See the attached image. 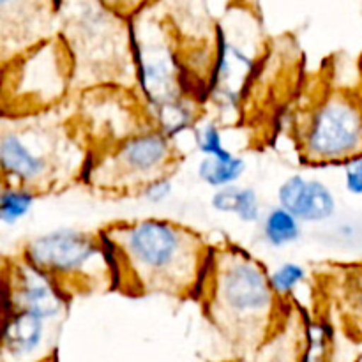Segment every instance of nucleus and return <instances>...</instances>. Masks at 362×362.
I'll use <instances>...</instances> for the list:
<instances>
[{
  "mask_svg": "<svg viewBox=\"0 0 362 362\" xmlns=\"http://www.w3.org/2000/svg\"><path fill=\"white\" fill-rule=\"evenodd\" d=\"M170 193H172V180L166 179V177H158L152 182H147L144 189L145 200L151 202V204H161L168 198Z\"/></svg>",
  "mask_w": 362,
  "mask_h": 362,
  "instance_id": "f3484780",
  "label": "nucleus"
},
{
  "mask_svg": "<svg viewBox=\"0 0 362 362\" xmlns=\"http://www.w3.org/2000/svg\"><path fill=\"white\" fill-rule=\"evenodd\" d=\"M264 239L272 247H285L300 237V221L283 207H274L265 214L262 225Z\"/></svg>",
  "mask_w": 362,
  "mask_h": 362,
  "instance_id": "9b49d317",
  "label": "nucleus"
},
{
  "mask_svg": "<svg viewBox=\"0 0 362 362\" xmlns=\"http://www.w3.org/2000/svg\"><path fill=\"white\" fill-rule=\"evenodd\" d=\"M170 159L168 138L161 131H148L129 138L120 145L115 154V163L120 173L127 177H152ZM158 179V177H152Z\"/></svg>",
  "mask_w": 362,
  "mask_h": 362,
  "instance_id": "423d86ee",
  "label": "nucleus"
},
{
  "mask_svg": "<svg viewBox=\"0 0 362 362\" xmlns=\"http://www.w3.org/2000/svg\"><path fill=\"white\" fill-rule=\"evenodd\" d=\"M304 151L310 159L339 161L357 159L362 152V110L349 98L327 99L313 113Z\"/></svg>",
  "mask_w": 362,
  "mask_h": 362,
  "instance_id": "20e7f679",
  "label": "nucleus"
},
{
  "mask_svg": "<svg viewBox=\"0 0 362 362\" xmlns=\"http://www.w3.org/2000/svg\"><path fill=\"white\" fill-rule=\"evenodd\" d=\"M0 159L6 175L20 184H35L48 172V161L35 152L16 133H4L0 141Z\"/></svg>",
  "mask_w": 362,
  "mask_h": 362,
  "instance_id": "6e6552de",
  "label": "nucleus"
},
{
  "mask_svg": "<svg viewBox=\"0 0 362 362\" xmlns=\"http://www.w3.org/2000/svg\"><path fill=\"white\" fill-rule=\"evenodd\" d=\"M211 205L214 211L237 216L244 223H257L262 218L258 194L251 187H239L233 184L218 189L212 197Z\"/></svg>",
  "mask_w": 362,
  "mask_h": 362,
  "instance_id": "9d476101",
  "label": "nucleus"
},
{
  "mask_svg": "<svg viewBox=\"0 0 362 362\" xmlns=\"http://www.w3.org/2000/svg\"><path fill=\"white\" fill-rule=\"evenodd\" d=\"M304 278H306V271L303 265L286 262L269 274V283L274 296L285 297L290 296L297 288V285L304 281Z\"/></svg>",
  "mask_w": 362,
  "mask_h": 362,
  "instance_id": "4468645a",
  "label": "nucleus"
},
{
  "mask_svg": "<svg viewBox=\"0 0 362 362\" xmlns=\"http://www.w3.org/2000/svg\"><path fill=\"white\" fill-rule=\"evenodd\" d=\"M216 272L211 278L212 318L228 334L253 345L260 338L274 306V292L269 274L246 253L221 257L214 262Z\"/></svg>",
  "mask_w": 362,
  "mask_h": 362,
  "instance_id": "f03ea898",
  "label": "nucleus"
},
{
  "mask_svg": "<svg viewBox=\"0 0 362 362\" xmlns=\"http://www.w3.org/2000/svg\"><path fill=\"white\" fill-rule=\"evenodd\" d=\"M197 147L205 158H216V159H232L235 156L230 151H226L225 145L221 141V133L214 124H207L197 131Z\"/></svg>",
  "mask_w": 362,
  "mask_h": 362,
  "instance_id": "2eb2a0df",
  "label": "nucleus"
},
{
  "mask_svg": "<svg viewBox=\"0 0 362 362\" xmlns=\"http://www.w3.org/2000/svg\"><path fill=\"white\" fill-rule=\"evenodd\" d=\"M35 197L27 187H4L0 198V219L6 225H16L30 212Z\"/></svg>",
  "mask_w": 362,
  "mask_h": 362,
  "instance_id": "ddd939ff",
  "label": "nucleus"
},
{
  "mask_svg": "<svg viewBox=\"0 0 362 362\" xmlns=\"http://www.w3.org/2000/svg\"><path fill=\"white\" fill-rule=\"evenodd\" d=\"M246 172V161L243 158L232 159H216L204 158L198 165V177L207 186L223 189V187L233 186V182L240 179Z\"/></svg>",
  "mask_w": 362,
  "mask_h": 362,
  "instance_id": "f8f14e48",
  "label": "nucleus"
},
{
  "mask_svg": "<svg viewBox=\"0 0 362 362\" xmlns=\"http://www.w3.org/2000/svg\"><path fill=\"white\" fill-rule=\"evenodd\" d=\"M112 246L144 288L180 293L200 281V237L163 219H144L112 230Z\"/></svg>",
  "mask_w": 362,
  "mask_h": 362,
  "instance_id": "f257e3e1",
  "label": "nucleus"
},
{
  "mask_svg": "<svg viewBox=\"0 0 362 362\" xmlns=\"http://www.w3.org/2000/svg\"><path fill=\"white\" fill-rule=\"evenodd\" d=\"M13 311H25L45 322L57 318L64 311V296L57 290V283L28 264L13 292Z\"/></svg>",
  "mask_w": 362,
  "mask_h": 362,
  "instance_id": "0eeeda50",
  "label": "nucleus"
},
{
  "mask_svg": "<svg viewBox=\"0 0 362 362\" xmlns=\"http://www.w3.org/2000/svg\"><path fill=\"white\" fill-rule=\"evenodd\" d=\"M278 204L299 221L317 223L332 218L336 200L332 191L317 179L292 175L279 186Z\"/></svg>",
  "mask_w": 362,
  "mask_h": 362,
  "instance_id": "39448f33",
  "label": "nucleus"
},
{
  "mask_svg": "<svg viewBox=\"0 0 362 362\" xmlns=\"http://www.w3.org/2000/svg\"><path fill=\"white\" fill-rule=\"evenodd\" d=\"M258 362H304L299 357V346L293 343L290 346L272 345L269 346V352L264 354Z\"/></svg>",
  "mask_w": 362,
  "mask_h": 362,
  "instance_id": "dca6fc26",
  "label": "nucleus"
},
{
  "mask_svg": "<svg viewBox=\"0 0 362 362\" xmlns=\"http://www.w3.org/2000/svg\"><path fill=\"white\" fill-rule=\"evenodd\" d=\"M345 186L352 194L362 197V159H352L345 168Z\"/></svg>",
  "mask_w": 362,
  "mask_h": 362,
  "instance_id": "a211bd4d",
  "label": "nucleus"
},
{
  "mask_svg": "<svg viewBox=\"0 0 362 362\" xmlns=\"http://www.w3.org/2000/svg\"><path fill=\"white\" fill-rule=\"evenodd\" d=\"M45 339V320L25 311H11L4 331V357L23 362L41 349Z\"/></svg>",
  "mask_w": 362,
  "mask_h": 362,
  "instance_id": "1a4fd4ad",
  "label": "nucleus"
},
{
  "mask_svg": "<svg viewBox=\"0 0 362 362\" xmlns=\"http://www.w3.org/2000/svg\"><path fill=\"white\" fill-rule=\"evenodd\" d=\"M25 260L35 271L59 283L60 278H88L94 262H110V253L88 233L74 228H59L30 240Z\"/></svg>",
  "mask_w": 362,
  "mask_h": 362,
  "instance_id": "7ed1b4c3",
  "label": "nucleus"
}]
</instances>
